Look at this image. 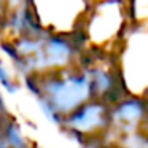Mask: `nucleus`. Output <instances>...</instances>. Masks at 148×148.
<instances>
[{
  "label": "nucleus",
  "mask_w": 148,
  "mask_h": 148,
  "mask_svg": "<svg viewBox=\"0 0 148 148\" xmlns=\"http://www.w3.org/2000/svg\"><path fill=\"white\" fill-rule=\"evenodd\" d=\"M126 8L131 23L148 21V0H126Z\"/></svg>",
  "instance_id": "nucleus-5"
},
{
  "label": "nucleus",
  "mask_w": 148,
  "mask_h": 148,
  "mask_svg": "<svg viewBox=\"0 0 148 148\" xmlns=\"http://www.w3.org/2000/svg\"><path fill=\"white\" fill-rule=\"evenodd\" d=\"M62 123L77 134H94L110 126V105L100 99H88L67 113Z\"/></svg>",
  "instance_id": "nucleus-3"
},
{
  "label": "nucleus",
  "mask_w": 148,
  "mask_h": 148,
  "mask_svg": "<svg viewBox=\"0 0 148 148\" xmlns=\"http://www.w3.org/2000/svg\"><path fill=\"white\" fill-rule=\"evenodd\" d=\"M148 113V100L143 96L126 94L110 105V124L124 132L135 131Z\"/></svg>",
  "instance_id": "nucleus-4"
},
{
  "label": "nucleus",
  "mask_w": 148,
  "mask_h": 148,
  "mask_svg": "<svg viewBox=\"0 0 148 148\" xmlns=\"http://www.w3.org/2000/svg\"><path fill=\"white\" fill-rule=\"evenodd\" d=\"M129 26L126 0H91L78 34L84 48L115 54Z\"/></svg>",
  "instance_id": "nucleus-1"
},
{
  "label": "nucleus",
  "mask_w": 148,
  "mask_h": 148,
  "mask_svg": "<svg viewBox=\"0 0 148 148\" xmlns=\"http://www.w3.org/2000/svg\"><path fill=\"white\" fill-rule=\"evenodd\" d=\"M0 83H2V86L7 91H10V92L14 89H18L16 78L13 77V73L10 72V69L7 67V64H5L3 61H0Z\"/></svg>",
  "instance_id": "nucleus-6"
},
{
  "label": "nucleus",
  "mask_w": 148,
  "mask_h": 148,
  "mask_svg": "<svg viewBox=\"0 0 148 148\" xmlns=\"http://www.w3.org/2000/svg\"><path fill=\"white\" fill-rule=\"evenodd\" d=\"M43 30L75 35L80 30L91 0H27Z\"/></svg>",
  "instance_id": "nucleus-2"
}]
</instances>
